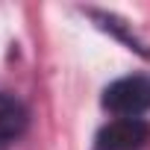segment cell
Returning <instances> with one entry per match:
<instances>
[{
    "mask_svg": "<svg viewBox=\"0 0 150 150\" xmlns=\"http://www.w3.org/2000/svg\"><path fill=\"white\" fill-rule=\"evenodd\" d=\"M27 129V109L12 94H0V144L15 141Z\"/></svg>",
    "mask_w": 150,
    "mask_h": 150,
    "instance_id": "3957f363",
    "label": "cell"
},
{
    "mask_svg": "<svg viewBox=\"0 0 150 150\" xmlns=\"http://www.w3.org/2000/svg\"><path fill=\"white\" fill-rule=\"evenodd\" d=\"M103 106L118 118H141L144 112H150V77L132 74L115 80L103 91Z\"/></svg>",
    "mask_w": 150,
    "mask_h": 150,
    "instance_id": "6da1fadb",
    "label": "cell"
},
{
    "mask_svg": "<svg viewBox=\"0 0 150 150\" xmlns=\"http://www.w3.org/2000/svg\"><path fill=\"white\" fill-rule=\"evenodd\" d=\"M150 138L144 118H115L97 132V150H141Z\"/></svg>",
    "mask_w": 150,
    "mask_h": 150,
    "instance_id": "7a4b0ae2",
    "label": "cell"
}]
</instances>
